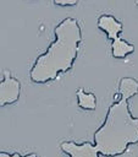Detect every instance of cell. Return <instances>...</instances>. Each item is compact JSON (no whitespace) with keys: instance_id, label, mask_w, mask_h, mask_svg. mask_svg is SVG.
<instances>
[{"instance_id":"cell-1","label":"cell","mask_w":138,"mask_h":157,"mask_svg":"<svg viewBox=\"0 0 138 157\" xmlns=\"http://www.w3.org/2000/svg\"><path fill=\"white\" fill-rule=\"evenodd\" d=\"M118 94L120 98L109 107L104 123L93 134L94 145L104 157H118L128 146L138 144V118L129 109V99L138 94V81L122 77Z\"/></svg>"},{"instance_id":"cell-2","label":"cell","mask_w":138,"mask_h":157,"mask_svg":"<svg viewBox=\"0 0 138 157\" xmlns=\"http://www.w3.org/2000/svg\"><path fill=\"white\" fill-rule=\"evenodd\" d=\"M82 40L79 21L74 17L61 20L54 28L53 42L35 58L28 74L29 80L33 83L44 85L68 72L78 58Z\"/></svg>"},{"instance_id":"cell-3","label":"cell","mask_w":138,"mask_h":157,"mask_svg":"<svg viewBox=\"0 0 138 157\" xmlns=\"http://www.w3.org/2000/svg\"><path fill=\"white\" fill-rule=\"evenodd\" d=\"M21 96V82L11 75L9 70H4L0 81V108L12 105L18 102Z\"/></svg>"},{"instance_id":"cell-4","label":"cell","mask_w":138,"mask_h":157,"mask_svg":"<svg viewBox=\"0 0 138 157\" xmlns=\"http://www.w3.org/2000/svg\"><path fill=\"white\" fill-rule=\"evenodd\" d=\"M60 150L68 155V157H100L96 146L89 141L77 144L74 141L67 140L60 144Z\"/></svg>"},{"instance_id":"cell-5","label":"cell","mask_w":138,"mask_h":157,"mask_svg":"<svg viewBox=\"0 0 138 157\" xmlns=\"http://www.w3.org/2000/svg\"><path fill=\"white\" fill-rule=\"evenodd\" d=\"M96 26L101 32L106 34L107 39H110L111 42L117 39L120 33H122V29H123L122 22L118 21L115 16L109 15V13L100 15L96 20Z\"/></svg>"},{"instance_id":"cell-6","label":"cell","mask_w":138,"mask_h":157,"mask_svg":"<svg viewBox=\"0 0 138 157\" xmlns=\"http://www.w3.org/2000/svg\"><path fill=\"white\" fill-rule=\"evenodd\" d=\"M134 52V45L126 39L117 38L111 42V55L115 59H125Z\"/></svg>"},{"instance_id":"cell-7","label":"cell","mask_w":138,"mask_h":157,"mask_svg":"<svg viewBox=\"0 0 138 157\" xmlns=\"http://www.w3.org/2000/svg\"><path fill=\"white\" fill-rule=\"evenodd\" d=\"M77 105L83 110H94L96 108V97L93 92H87L84 88H78L76 92Z\"/></svg>"},{"instance_id":"cell-8","label":"cell","mask_w":138,"mask_h":157,"mask_svg":"<svg viewBox=\"0 0 138 157\" xmlns=\"http://www.w3.org/2000/svg\"><path fill=\"white\" fill-rule=\"evenodd\" d=\"M0 157H38V155L34 153V152H29V153L22 156V155H20L18 152L9 153V152H6V151H0Z\"/></svg>"},{"instance_id":"cell-9","label":"cell","mask_w":138,"mask_h":157,"mask_svg":"<svg viewBox=\"0 0 138 157\" xmlns=\"http://www.w3.org/2000/svg\"><path fill=\"white\" fill-rule=\"evenodd\" d=\"M54 4L56 6H76L78 4V0H54Z\"/></svg>"}]
</instances>
